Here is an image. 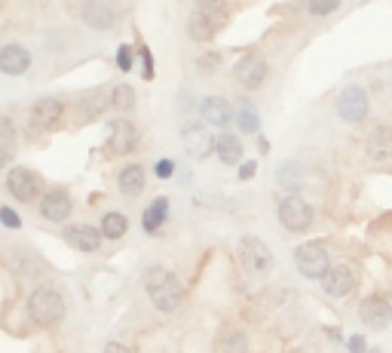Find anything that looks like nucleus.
I'll use <instances>...</instances> for the list:
<instances>
[{"instance_id":"nucleus-1","label":"nucleus","mask_w":392,"mask_h":353,"mask_svg":"<svg viewBox=\"0 0 392 353\" xmlns=\"http://www.w3.org/2000/svg\"><path fill=\"white\" fill-rule=\"evenodd\" d=\"M144 289H147V295H151L153 307L162 310V314H175L184 301L181 280H178L172 271H166V267H151L144 277Z\"/></svg>"},{"instance_id":"nucleus-2","label":"nucleus","mask_w":392,"mask_h":353,"mask_svg":"<svg viewBox=\"0 0 392 353\" xmlns=\"http://www.w3.org/2000/svg\"><path fill=\"white\" fill-rule=\"evenodd\" d=\"M28 314H31V320L40 323V326H55V323H62V316H65V298H62L55 289L40 286V289H34L31 298H28Z\"/></svg>"},{"instance_id":"nucleus-3","label":"nucleus","mask_w":392,"mask_h":353,"mask_svg":"<svg viewBox=\"0 0 392 353\" xmlns=\"http://www.w3.org/2000/svg\"><path fill=\"white\" fill-rule=\"evenodd\" d=\"M236 255H239V264L245 267L252 277H267V273L276 267L273 252H270L267 243H263V239H258V237H242Z\"/></svg>"},{"instance_id":"nucleus-4","label":"nucleus","mask_w":392,"mask_h":353,"mask_svg":"<svg viewBox=\"0 0 392 353\" xmlns=\"http://www.w3.org/2000/svg\"><path fill=\"white\" fill-rule=\"evenodd\" d=\"M295 264L301 271V277L306 280H322L331 267V258H328V249L322 243H304L295 249Z\"/></svg>"},{"instance_id":"nucleus-5","label":"nucleus","mask_w":392,"mask_h":353,"mask_svg":"<svg viewBox=\"0 0 392 353\" xmlns=\"http://www.w3.org/2000/svg\"><path fill=\"white\" fill-rule=\"evenodd\" d=\"M279 224L288 230V234H304V230H310V224H312L310 203L297 194H288L279 203Z\"/></svg>"},{"instance_id":"nucleus-6","label":"nucleus","mask_w":392,"mask_h":353,"mask_svg":"<svg viewBox=\"0 0 392 353\" xmlns=\"http://www.w3.org/2000/svg\"><path fill=\"white\" fill-rule=\"evenodd\" d=\"M368 111H371V102L362 87H346L344 93L337 96V117L344 120V123H365Z\"/></svg>"},{"instance_id":"nucleus-7","label":"nucleus","mask_w":392,"mask_h":353,"mask_svg":"<svg viewBox=\"0 0 392 353\" xmlns=\"http://www.w3.org/2000/svg\"><path fill=\"white\" fill-rule=\"evenodd\" d=\"M6 190H10L19 203H34L44 188H40V179L28 166H12L10 175H6Z\"/></svg>"},{"instance_id":"nucleus-8","label":"nucleus","mask_w":392,"mask_h":353,"mask_svg":"<svg viewBox=\"0 0 392 353\" xmlns=\"http://www.w3.org/2000/svg\"><path fill=\"white\" fill-rule=\"evenodd\" d=\"M355 282H359V273H355L353 264H331L322 277V289L328 298H346L355 289Z\"/></svg>"},{"instance_id":"nucleus-9","label":"nucleus","mask_w":392,"mask_h":353,"mask_svg":"<svg viewBox=\"0 0 392 353\" xmlns=\"http://www.w3.org/2000/svg\"><path fill=\"white\" fill-rule=\"evenodd\" d=\"M359 320L374 332L386 329L392 323V301L386 295H368V298L359 305Z\"/></svg>"},{"instance_id":"nucleus-10","label":"nucleus","mask_w":392,"mask_h":353,"mask_svg":"<svg viewBox=\"0 0 392 353\" xmlns=\"http://www.w3.org/2000/svg\"><path fill=\"white\" fill-rule=\"evenodd\" d=\"M233 74H236L239 87H245V89H258L261 83L267 80L270 65H267V59H261V55L248 53L245 59H239V65L233 68Z\"/></svg>"},{"instance_id":"nucleus-11","label":"nucleus","mask_w":392,"mask_h":353,"mask_svg":"<svg viewBox=\"0 0 392 353\" xmlns=\"http://www.w3.org/2000/svg\"><path fill=\"white\" fill-rule=\"evenodd\" d=\"M83 22H86L92 31H111L113 22H117V12H113L111 0H86V6H83Z\"/></svg>"},{"instance_id":"nucleus-12","label":"nucleus","mask_w":392,"mask_h":353,"mask_svg":"<svg viewBox=\"0 0 392 353\" xmlns=\"http://www.w3.org/2000/svg\"><path fill=\"white\" fill-rule=\"evenodd\" d=\"M74 212V203H71V197L65 190H46L44 197H40V215L46 218V221H65V218Z\"/></svg>"},{"instance_id":"nucleus-13","label":"nucleus","mask_w":392,"mask_h":353,"mask_svg":"<svg viewBox=\"0 0 392 353\" xmlns=\"http://www.w3.org/2000/svg\"><path fill=\"white\" fill-rule=\"evenodd\" d=\"M62 114H65V108H62L59 98H40V102L31 108V129H37V132L53 129V126L62 120Z\"/></svg>"},{"instance_id":"nucleus-14","label":"nucleus","mask_w":392,"mask_h":353,"mask_svg":"<svg viewBox=\"0 0 392 353\" xmlns=\"http://www.w3.org/2000/svg\"><path fill=\"white\" fill-rule=\"evenodd\" d=\"M184 151H187L190 160H205L215 151V138L203 126H190V129H184Z\"/></svg>"},{"instance_id":"nucleus-15","label":"nucleus","mask_w":392,"mask_h":353,"mask_svg":"<svg viewBox=\"0 0 392 353\" xmlns=\"http://www.w3.org/2000/svg\"><path fill=\"white\" fill-rule=\"evenodd\" d=\"M28 68H31V53H28L25 46L6 44L3 49H0V71H3V74L19 77V74H25Z\"/></svg>"},{"instance_id":"nucleus-16","label":"nucleus","mask_w":392,"mask_h":353,"mask_svg":"<svg viewBox=\"0 0 392 353\" xmlns=\"http://www.w3.org/2000/svg\"><path fill=\"white\" fill-rule=\"evenodd\" d=\"M368 157L380 166H392V126H380L368 136Z\"/></svg>"},{"instance_id":"nucleus-17","label":"nucleus","mask_w":392,"mask_h":353,"mask_svg":"<svg viewBox=\"0 0 392 353\" xmlns=\"http://www.w3.org/2000/svg\"><path fill=\"white\" fill-rule=\"evenodd\" d=\"M102 230H95L92 224H74V228L65 230V239L68 246H74V249L80 252H95L98 246H102Z\"/></svg>"},{"instance_id":"nucleus-18","label":"nucleus","mask_w":392,"mask_h":353,"mask_svg":"<svg viewBox=\"0 0 392 353\" xmlns=\"http://www.w3.org/2000/svg\"><path fill=\"white\" fill-rule=\"evenodd\" d=\"M199 114L209 120L212 126H227L230 120H236V114H233V108H230V102H227V98H221V96L203 98V105H199Z\"/></svg>"},{"instance_id":"nucleus-19","label":"nucleus","mask_w":392,"mask_h":353,"mask_svg":"<svg viewBox=\"0 0 392 353\" xmlns=\"http://www.w3.org/2000/svg\"><path fill=\"white\" fill-rule=\"evenodd\" d=\"M138 147V132L129 120H117L111 126V151L113 154H132Z\"/></svg>"},{"instance_id":"nucleus-20","label":"nucleus","mask_w":392,"mask_h":353,"mask_svg":"<svg viewBox=\"0 0 392 353\" xmlns=\"http://www.w3.org/2000/svg\"><path fill=\"white\" fill-rule=\"evenodd\" d=\"M215 154L221 157V163L236 166L242 160V141L233 136V132H221V136L215 138Z\"/></svg>"},{"instance_id":"nucleus-21","label":"nucleus","mask_w":392,"mask_h":353,"mask_svg":"<svg viewBox=\"0 0 392 353\" xmlns=\"http://www.w3.org/2000/svg\"><path fill=\"white\" fill-rule=\"evenodd\" d=\"M215 34H218V28L212 25L199 10L187 19V37H190V40H196V44H209V40L215 37Z\"/></svg>"},{"instance_id":"nucleus-22","label":"nucleus","mask_w":392,"mask_h":353,"mask_svg":"<svg viewBox=\"0 0 392 353\" xmlns=\"http://www.w3.org/2000/svg\"><path fill=\"white\" fill-rule=\"evenodd\" d=\"M120 190H123L126 197H138L141 190H144V169L138 163L126 166L123 172H120Z\"/></svg>"},{"instance_id":"nucleus-23","label":"nucleus","mask_w":392,"mask_h":353,"mask_svg":"<svg viewBox=\"0 0 392 353\" xmlns=\"http://www.w3.org/2000/svg\"><path fill=\"white\" fill-rule=\"evenodd\" d=\"M276 181L285 188V190H301L304 185V166L295 163V160H288V163H282L276 169Z\"/></svg>"},{"instance_id":"nucleus-24","label":"nucleus","mask_w":392,"mask_h":353,"mask_svg":"<svg viewBox=\"0 0 392 353\" xmlns=\"http://www.w3.org/2000/svg\"><path fill=\"white\" fill-rule=\"evenodd\" d=\"M126 230H129V218H126L123 212H108V215L102 218V234L108 239H123Z\"/></svg>"},{"instance_id":"nucleus-25","label":"nucleus","mask_w":392,"mask_h":353,"mask_svg":"<svg viewBox=\"0 0 392 353\" xmlns=\"http://www.w3.org/2000/svg\"><path fill=\"white\" fill-rule=\"evenodd\" d=\"M196 10L203 12V16L209 19V22L215 25V28H224V25H227V16H230V12H227V3H224V0H199Z\"/></svg>"},{"instance_id":"nucleus-26","label":"nucleus","mask_w":392,"mask_h":353,"mask_svg":"<svg viewBox=\"0 0 392 353\" xmlns=\"http://www.w3.org/2000/svg\"><path fill=\"white\" fill-rule=\"evenodd\" d=\"M169 218V200L166 197H160V200L151 203V209L144 212V230L147 234H153V230H160V224Z\"/></svg>"},{"instance_id":"nucleus-27","label":"nucleus","mask_w":392,"mask_h":353,"mask_svg":"<svg viewBox=\"0 0 392 353\" xmlns=\"http://www.w3.org/2000/svg\"><path fill=\"white\" fill-rule=\"evenodd\" d=\"M236 126L245 136H254V132L261 129V117H258V111L252 108V105H242V108L236 111Z\"/></svg>"},{"instance_id":"nucleus-28","label":"nucleus","mask_w":392,"mask_h":353,"mask_svg":"<svg viewBox=\"0 0 392 353\" xmlns=\"http://www.w3.org/2000/svg\"><path fill=\"white\" fill-rule=\"evenodd\" d=\"M111 105L120 111V114H129V111L135 108V89L132 87H113V93H111Z\"/></svg>"},{"instance_id":"nucleus-29","label":"nucleus","mask_w":392,"mask_h":353,"mask_svg":"<svg viewBox=\"0 0 392 353\" xmlns=\"http://www.w3.org/2000/svg\"><path fill=\"white\" fill-rule=\"evenodd\" d=\"M340 6V0H310V16H331Z\"/></svg>"},{"instance_id":"nucleus-30","label":"nucleus","mask_w":392,"mask_h":353,"mask_svg":"<svg viewBox=\"0 0 392 353\" xmlns=\"http://www.w3.org/2000/svg\"><path fill=\"white\" fill-rule=\"evenodd\" d=\"M224 353H245V338H242L239 332L227 335V341H224Z\"/></svg>"},{"instance_id":"nucleus-31","label":"nucleus","mask_w":392,"mask_h":353,"mask_svg":"<svg viewBox=\"0 0 392 353\" xmlns=\"http://www.w3.org/2000/svg\"><path fill=\"white\" fill-rule=\"evenodd\" d=\"M218 65H221V55H218V53L203 55V59H199V74H212V71H215Z\"/></svg>"},{"instance_id":"nucleus-32","label":"nucleus","mask_w":392,"mask_h":353,"mask_svg":"<svg viewBox=\"0 0 392 353\" xmlns=\"http://www.w3.org/2000/svg\"><path fill=\"white\" fill-rule=\"evenodd\" d=\"M117 68L120 71H129L132 68V46H120L117 49Z\"/></svg>"},{"instance_id":"nucleus-33","label":"nucleus","mask_w":392,"mask_h":353,"mask_svg":"<svg viewBox=\"0 0 392 353\" xmlns=\"http://www.w3.org/2000/svg\"><path fill=\"white\" fill-rule=\"evenodd\" d=\"M0 221H3L6 228H12V230H16L19 224H22V221H19V215H16V212H12L10 206H3V209H0Z\"/></svg>"},{"instance_id":"nucleus-34","label":"nucleus","mask_w":392,"mask_h":353,"mask_svg":"<svg viewBox=\"0 0 392 353\" xmlns=\"http://www.w3.org/2000/svg\"><path fill=\"white\" fill-rule=\"evenodd\" d=\"M102 108H104V98H102V96H89V98H86V114H89V117L102 114Z\"/></svg>"},{"instance_id":"nucleus-35","label":"nucleus","mask_w":392,"mask_h":353,"mask_svg":"<svg viewBox=\"0 0 392 353\" xmlns=\"http://www.w3.org/2000/svg\"><path fill=\"white\" fill-rule=\"evenodd\" d=\"M346 347L353 350V353H368V344H365V338H362V335H353V338H349Z\"/></svg>"},{"instance_id":"nucleus-36","label":"nucleus","mask_w":392,"mask_h":353,"mask_svg":"<svg viewBox=\"0 0 392 353\" xmlns=\"http://www.w3.org/2000/svg\"><path fill=\"white\" fill-rule=\"evenodd\" d=\"M141 59H144L141 74H144V80H151V77H153V55H151V49H144V53H141Z\"/></svg>"},{"instance_id":"nucleus-37","label":"nucleus","mask_w":392,"mask_h":353,"mask_svg":"<svg viewBox=\"0 0 392 353\" xmlns=\"http://www.w3.org/2000/svg\"><path fill=\"white\" fill-rule=\"evenodd\" d=\"M172 172H175V163H172V160H160V163H156V175H160V179H169Z\"/></svg>"},{"instance_id":"nucleus-38","label":"nucleus","mask_w":392,"mask_h":353,"mask_svg":"<svg viewBox=\"0 0 392 353\" xmlns=\"http://www.w3.org/2000/svg\"><path fill=\"white\" fill-rule=\"evenodd\" d=\"M254 172H258V163H254V160H248V163L239 166V179H242V181H248Z\"/></svg>"},{"instance_id":"nucleus-39","label":"nucleus","mask_w":392,"mask_h":353,"mask_svg":"<svg viewBox=\"0 0 392 353\" xmlns=\"http://www.w3.org/2000/svg\"><path fill=\"white\" fill-rule=\"evenodd\" d=\"M12 154H16V151H10V147H3V145H0V169H3V166H10Z\"/></svg>"},{"instance_id":"nucleus-40","label":"nucleus","mask_w":392,"mask_h":353,"mask_svg":"<svg viewBox=\"0 0 392 353\" xmlns=\"http://www.w3.org/2000/svg\"><path fill=\"white\" fill-rule=\"evenodd\" d=\"M104 353H132V350L126 347V344H120V341H111L108 347H104Z\"/></svg>"}]
</instances>
